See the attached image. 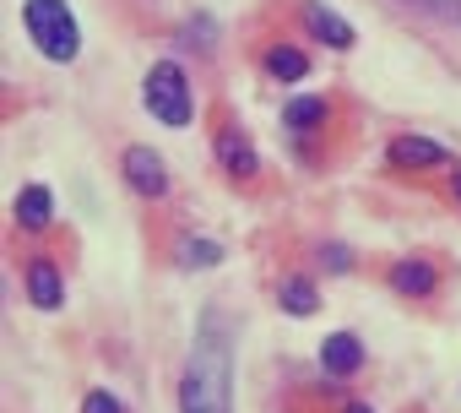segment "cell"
<instances>
[{
	"mask_svg": "<svg viewBox=\"0 0 461 413\" xmlns=\"http://www.w3.org/2000/svg\"><path fill=\"white\" fill-rule=\"evenodd\" d=\"M179 413H234V337L217 310L201 316L179 370Z\"/></svg>",
	"mask_w": 461,
	"mask_h": 413,
	"instance_id": "obj_1",
	"label": "cell"
},
{
	"mask_svg": "<svg viewBox=\"0 0 461 413\" xmlns=\"http://www.w3.org/2000/svg\"><path fill=\"white\" fill-rule=\"evenodd\" d=\"M23 23H28V39L44 60L71 66L82 55V28H77L66 0H23Z\"/></svg>",
	"mask_w": 461,
	"mask_h": 413,
	"instance_id": "obj_2",
	"label": "cell"
},
{
	"mask_svg": "<svg viewBox=\"0 0 461 413\" xmlns=\"http://www.w3.org/2000/svg\"><path fill=\"white\" fill-rule=\"evenodd\" d=\"M141 104H147V115L152 120H163V125H190V115H195V98H190V77L174 66V60H158L152 71H147V82H141Z\"/></svg>",
	"mask_w": 461,
	"mask_h": 413,
	"instance_id": "obj_3",
	"label": "cell"
},
{
	"mask_svg": "<svg viewBox=\"0 0 461 413\" xmlns=\"http://www.w3.org/2000/svg\"><path fill=\"white\" fill-rule=\"evenodd\" d=\"M217 163H222V174L234 179V185H250V179L261 174V158H256L250 136H245L234 120H222V125H217Z\"/></svg>",
	"mask_w": 461,
	"mask_h": 413,
	"instance_id": "obj_4",
	"label": "cell"
},
{
	"mask_svg": "<svg viewBox=\"0 0 461 413\" xmlns=\"http://www.w3.org/2000/svg\"><path fill=\"white\" fill-rule=\"evenodd\" d=\"M120 163H125V179H131L136 196H147V201H163L168 196V163L152 147H125Z\"/></svg>",
	"mask_w": 461,
	"mask_h": 413,
	"instance_id": "obj_5",
	"label": "cell"
},
{
	"mask_svg": "<svg viewBox=\"0 0 461 413\" xmlns=\"http://www.w3.org/2000/svg\"><path fill=\"white\" fill-rule=\"evenodd\" d=\"M299 17H304V28H310L321 44H331V50H353V23L337 17L331 6H321V0H299Z\"/></svg>",
	"mask_w": 461,
	"mask_h": 413,
	"instance_id": "obj_6",
	"label": "cell"
},
{
	"mask_svg": "<svg viewBox=\"0 0 461 413\" xmlns=\"http://www.w3.org/2000/svg\"><path fill=\"white\" fill-rule=\"evenodd\" d=\"M391 163L407 169V174H418V169H439V163H450V152H445L439 142H429V136H396V142H391Z\"/></svg>",
	"mask_w": 461,
	"mask_h": 413,
	"instance_id": "obj_7",
	"label": "cell"
},
{
	"mask_svg": "<svg viewBox=\"0 0 461 413\" xmlns=\"http://www.w3.org/2000/svg\"><path fill=\"white\" fill-rule=\"evenodd\" d=\"M385 278H391V289H396L402 299H423V294H434V283H439V272H434L423 256H402Z\"/></svg>",
	"mask_w": 461,
	"mask_h": 413,
	"instance_id": "obj_8",
	"label": "cell"
},
{
	"mask_svg": "<svg viewBox=\"0 0 461 413\" xmlns=\"http://www.w3.org/2000/svg\"><path fill=\"white\" fill-rule=\"evenodd\" d=\"M28 299H33L39 310H60V299H66V283H60L55 262H44V256H33V262H28Z\"/></svg>",
	"mask_w": 461,
	"mask_h": 413,
	"instance_id": "obj_9",
	"label": "cell"
},
{
	"mask_svg": "<svg viewBox=\"0 0 461 413\" xmlns=\"http://www.w3.org/2000/svg\"><path fill=\"white\" fill-rule=\"evenodd\" d=\"M17 224L23 229H50L55 224V190L50 185H23L17 190Z\"/></svg>",
	"mask_w": 461,
	"mask_h": 413,
	"instance_id": "obj_10",
	"label": "cell"
},
{
	"mask_svg": "<svg viewBox=\"0 0 461 413\" xmlns=\"http://www.w3.org/2000/svg\"><path fill=\"white\" fill-rule=\"evenodd\" d=\"M321 364H326V375H353V370L364 364V343H358L353 332H331V337L321 343Z\"/></svg>",
	"mask_w": 461,
	"mask_h": 413,
	"instance_id": "obj_11",
	"label": "cell"
},
{
	"mask_svg": "<svg viewBox=\"0 0 461 413\" xmlns=\"http://www.w3.org/2000/svg\"><path fill=\"white\" fill-rule=\"evenodd\" d=\"M267 71H272L277 82H299V77H310V55H304L299 44H272V50H267Z\"/></svg>",
	"mask_w": 461,
	"mask_h": 413,
	"instance_id": "obj_12",
	"label": "cell"
},
{
	"mask_svg": "<svg viewBox=\"0 0 461 413\" xmlns=\"http://www.w3.org/2000/svg\"><path fill=\"white\" fill-rule=\"evenodd\" d=\"M283 120H288L294 136H315V131L326 125V104H321V98H294V104L283 109Z\"/></svg>",
	"mask_w": 461,
	"mask_h": 413,
	"instance_id": "obj_13",
	"label": "cell"
},
{
	"mask_svg": "<svg viewBox=\"0 0 461 413\" xmlns=\"http://www.w3.org/2000/svg\"><path fill=\"white\" fill-rule=\"evenodd\" d=\"M277 305H283L288 316H315V310H321V294H315V283L288 278V283H283V294H277Z\"/></svg>",
	"mask_w": 461,
	"mask_h": 413,
	"instance_id": "obj_14",
	"label": "cell"
},
{
	"mask_svg": "<svg viewBox=\"0 0 461 413\" xmlns=\"http://www.w3.org/2000/svg\"><path fill=\"white\" fill-rule=\"evenodd\" d=\"M217 262H222V245L206 240V234H190V240L179 245V267H190V272H195V267H217Z\"/></svg>",
	"mask_w": 461,
	"mask_h": 413,
	"instance_id": "obj_15",
	"label": "cell"
},
{
	"mask_svg": "<svg viewBox=\"0 0 461 413\" xmlns=\"http://www.w3.org/2000/svg\"><path fill=\"white\" fill-rule=\"evenodd\" d=\"M82 413H125V408H120L114 391H87V397H82Z\"/></svg>",
	"mask_w": 461,
	"mask_h": 413,
	"instance_id": "obj_16",
	"label": "cell"
},
{
	"mask_svg": "<svg viewBox=\"0 0 461 413\" xmlns=\"http://www.w3.org/2000/svg\"><path fill=\"white\" fill-rule=\"evenodd\" d=\"M326 267H331V272H348V267H353V251H348V245H326Z\"/></svg>",
	"mask_w": 461,
	"mask_h": 413,
	"instance_id": "obj_17",
	"label": "cell"
},
{
	"mask_svg": "<svg viewBox=\"0 0 461 413\" xmlns=\"http://www.w3.org/2000/svg\"><path fill=\"white\" fill-rule=\"evenodd\" d=\"M342 413H375V408H369V402H348Z\"/></svg>",
	"mask_w": 461,
	"mask_h": 413,
	"instance_id": "obj_18",
	"label": "cell"
},
{
	"mask_svg": "<svg viewBox=\"0 0 461 413\" xmlns=\"http://www.w3.org/2000/svg\"><path fill=\"white\" fill-rule=\"evenodd\" d=\"M450 185H456V201H461V169H456V179H450Z\"/></svg>",
	"mask_w": 461,
	"mask_h": 413,
	"instance_id": "obj_19",
	"label": "cell"
}]
</instances>
